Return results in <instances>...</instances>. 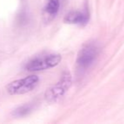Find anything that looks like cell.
Masks as SVG:
<instances>
[{
  "label": "cell",
  "instance_id": "1",
  "mask_svg": "<svg viewBox=\"0 0 124 124\" xmlns=\"http://www.w3.org/2000/svg\"><path fill=\"white\" fill-rule=\"evenodd\" d=\"M39 83V77L36 75H31L22 79L15 80L6 87L7 92L10 95L25 94L32 91Z\"/></svg>",
  "mask_w": 124,
  "mask_h": 124
},
{
  "label": "cell",
  "instance_id": "2",
  "mask_svg": "<svg viewBox=\"0 0 124 124\" xmlns=\"http://www.w3.org/2000/svg\"><path fill=\"white\" fill-rule=\"evenodd\" d=\"M62 56L58 54L45 55V56L36 57L30 60L25 65V69L29 71H40L55 67L60 63Z\"/></svg>",
  "mask_w": 124,
  "mask_h": 124
},
{
  "label": "cell",
  "instance_id": "3",
  "mask_svg": "<svg viewBox=\"0 0 124 124\" xmlns=\"http://www.w3.org/2000/svg\"><path fill=\"white\" fill-rule=\"evenodd\" d=\"M72 84V76L69 71H65L62 75L61 79L54 86L46 90L45 99L47 102H54L62 97Z\"/></svg>",
  "mask_w": 124,
  "mask_h": 124
},
{
  "label": "cell",
  "instance_id": "4",
  "mask_svg": "<svg viewBox=\"0 0 124 124\" xmlns=\"http://www.w3.org/2000/svg\"><path fill=\"white\" fill-rule=\"evenodd\" d=\"M99 55V49L95 44H87L79 51L77 57V65L82 70L90 68L96 60Z\"/></svg>",
  "mask_w": 124,
  "mask_h": 124
},
{
  "label": "cell",
  "instance_id": "5",
  "mask_svg": "<svg viewBox=\"0 0 124 124\" xmlns=\"http://www.w3.org/2000/svg\"><path fill=\"white\" fill-rule=\"evenodd\" d=\"M88 11H71L68 13L64 17V22L68 24H77V25H85L89 21Z\"/></svg>",
  "mask_w": 124,
  "mask_h": 124
},
{
  "label": "cell",
  "instance_id": "6",
  "mask_svg": "<svg viewBox=\"0 0 124 124\" xmlns=\"http://www.w3.org/2000/svg\"><path fill=\"white\" fill-rule=\"evenodd\" d=\"M60 8V0H46L44 11L49 16H55Z\"/></svg>",
  "mask_w": 124,
  "mask_h": 124
},
{
  "label": "cell",
  "instance_id": "7",
  "mask_svg": "<svg viewBox=\"0 0 124 124\" xmlns=\"http://www.w3.org/2000/svg\"><path fill=\"white\" fill-rule=\"evenodd\" d=\"M33 105L31 104H25L23 105H20L19 107H17L16 109H15L12 111V116L15 117H23L27 115H29L30 113L32 111Z\"/></svg>",
  "mask_w": 124,
  "mask_h": 124
}]
</instances>
